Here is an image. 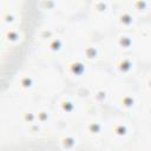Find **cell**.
Returning <instances> with one entry per match:
<instances>
[{"mask_svg":"<svg viewBox=\"0 0 151 151\" xmlns=\"http://www.w3.org/2000/svg\"><path fill=\"white\" fill-rule=\"evenodd\" d=\"M84 68H85L84 67V64L80 63V61H78V60H74V61H72L70 64V70H71V72L73 74H77V76L81 74L84 72Z\"/></svg>","mask_w":151,"mask_h":151,"instance_id":"cell-1","label":"cell"},{"mask_svg":"<svg viewBox=\"0 0 151 151\" xmlns=\"http://www.w3.org/2000/svg\"><path fill=\"white\" fill-rule=\"evenodd\" d=\"M59 105H60V107H61L64 111H66V112H71V111L73 110V107H74L72 100H71L70 98H67V97L61 98V100L59 101Z\"/></svg>","mask_w":151,"mask_h":151,"instance_id":"cell-2","label":"cell"},{"mask_svg":"<svg viewBox=\"0 0 151 151\" xmlns=\"http://www.w3.org/2000/svg\"><path fill=\"white\" fill-rule=\"evenodd\" d=\"M76 144H77L76 139L73 137H71V136H66V137H64L61 139V146L64 149H72Z\"/></svg>","mask_w":151,"mask_h":151,"instance_id":"cell-3","label":"cell"},{"mask_svg":"<svg viewBox=\"0 0 151 151\" xmlns=\"http://www.w3.org/2000/svg\"><path fill=\"white\" fill-rule=\"evenodd\" d=\"M117 68L120 71V72H127L130 68H131V63L126 59H122L118 64H117Z\"/></svg>","mask_w":151,"mask_h":151,"instance_id":"cell-4","label":"cell"},{"mask_svg":"<svg viewBox=\"0 0 151 151\" xmlns=\"http://www.w3.org/2000/svg\"><path fill=\"white\" fill-rule=\"evenodd\" d=\"M61 46H63V42H61V40L59 38H53L50 41V48L53 50V51H59Z\"/></svg>","mask_w":151,"mask_h":151,"instance_id":"cell-5","label":"cell"},{"mask_svg":"<svg viewBox=\"0 0 151 151\" xmlns=\"http://www.w3.org/2000/svg\"><path fill=\"white\" fill-rule=\"evenodd\" d=\"M20 85H21L22 87H25V88L31 87V86L33 85V79H32V77H29V76H24V77L20 79Z\"/></svg>","mask_w":151,"mask_h":151,"instance_id":"cell-6","label":"cell"},{"mask_svg":"<svg viewBox=\"0 0 151 151\" xmlns=\"http://www.w3.org/2000/svg\"><path fill=\"white\" fill-rule=\"evenodd\" d=\"M88 131H90L91 133L98 134V133H100V131H101V125H100L99 123H90V125H88Z\"/></svg>","mask_w":151,"mask_h":151,"instance_id":"cell-7","label":"cell"},{"mask_svg":"<svg viewBox=\"0 0 151 151\" xmlns=\"http://www.w3.org/2000/svg\"><path fill=\"white\" fill-rule=\"evenodd\" d=\"M86 55H87V58H90V59L97 58V55H98V50H97V47L88 46V47L86 48Z\"/></svg>","mask_w":151,"mask_h":151,"instance_id":"cell-8","label":"cell"},{"mask_svg":"<svg viewBox=\"0 0 151 151\" xmlns=\"http://www.w3.org/2000/svg\"><path fill=\"white\" fill-rule=\"evenodd\" d=\"M35 117H37V119H38L40 123H44V122H46V120L50 118V114H48L47 111H39Z\"/></svg>","mask_w":151,"mask_h":151,"instance_id":"cell-9","label":"cell"},{"mask_svg":"<svg viewBox=\"0 0 151 151\" xmlns=\"http://www.w3.org/2000/svg\"><path fill=\"white\" fill-rule=\"evenodd\" d=\"M126 132H127V130H126V126L125 125H122L120 124V125H117L114 127V133L118 134V136H125Z\"/></svg>","mask_w":151,"mask_h":151,"instance_id":"cell-10","label":"cell"},{"mask_svg":"<svg viewBox=\"0 0 151 151\" xmlns=\"http://www.w3.org/2000/svg\"><path fill=\"white\" fill-rule=\"evenodd\" d=\"M7 39L9 41H17L19 39V33L17 31H9L7 33Z\"/></svg>","mask_w":151,"mask_h":151,"instance_id":"cell-11","label":"cell"},{"mask_svg":"<svg viewBox=\"0 0 151 151\" xmlns=\"http://www.w3.org/2000/svg\"><path fill=\"white\" fill-rule=\"evenodd\" d=\"M119 44H120V46H124V47H126V46H129V45L131 44V40L129 39V37L122 35V37L119 38Z\"/></svg>","mask_w":151,"mask_h":151,"instance_id":"cell-12","label":"cell"},{"mask_svg":"<svg viewBox=\"0 0 151 151\" xmlns=\"http://www.w3.org/2000/svg\"><path fill=\"white\" fill-rule=\"evenodd\" d=\"M105 98H106V92H105L104 90H99V91L96 93V99H97L98 101H103V100H105Z\"/></svg>","mask_w":151,"mask_h":151,"instance_id":"cell-13","label":"cell"},{"mask_svg":"<svg viewBox=\"0 0 151 151\" xmlns=\"http://www.w3.org/2000/svg\"><path fill=\"white\" fill-rule=\"evenodd\" d=\"M35 114H33V113H26L25 114V119H26V122H28V124L29 123H33L34 120H35Z\"/></svg>","mask_w":151,"mask_h":151,"instance_id":"cell-14","label":"cell"}]
</instances>
